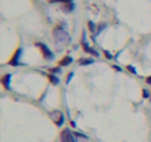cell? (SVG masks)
<instances>
[{"label":"cell","mask_w":151,"mask_h":142,"mask_svg":"<svg viewBox=\"0 0 151 142\" xmlns=\"http://www.w3.org/2000/svg\"><path fill=\"white\" fill-rule=\"evenodd\" d=\"M53 40H55L58 48H62V46H65V43L70 41V36H68L67 30H65V25L56 27L53 30Z\"/></svg>","instance_id":"obj_1"},{"label":"cell","mask_w":151,"mask_h":142,"mask_svg":"<svg viewBox=\"0 0 151 142\" xmlns=\"http://www.w3.org/2000/svg\"><path fill=\"white\" fill-rule=\"evenodd\" d=\"M59 138H61V142H76L74 136H73V133H71L70 129H64V130L61 132Z\"/></svg>","instance_id":"obj_2"},{"label":"cell","mask_w":151,"mask_h":142,"mask_svg":"<svg viewBox=\"0 0 151 142\" xmlns=\"http://www.w3.org/2000/svg\"><path fill=\"white\" fill-rule=\"evenodd\" d=\"M50 117H52V120L55 121L56 126H62L64 124V114L61 111H52L50 112Z\"/></svg>","instance_id":"obj_3"},{"label":"cell","mask_w":151,"mask_h":142,"mask_svg":"<svg viewBox=\"0 0 151 142\" xmlns=\"http://www.w3.org/2000/svg\"><path fill=\"white\" fill-rule=\"evenodd\" d=\"M82 48H83L84 52L91 53V55H93V56H98V52H96L95 49H91V48H89V45L86 43V34H84V33H83V37H82Z\"/></svg>","instance_id":"obj_4"},{"label":"cell","mask_w":151,"mask_h":142,"mask_svg":"<svg viewBox=\"0 0 151 142\" xmlns=\"http://www.w3.org/2000/svg\"><path fill=\"white\" fill-rule=\"evenodd\" d=\"M37 46L40 48V50L43 52V56H45L46 59H53V53L50 52V50H49L48 48H46V46L43 45V43H37Z\"/></svg>","instance_id":"obj_5"},{"label":"cell","mask_w":151,"mask_h":142,"mask_svg":"<svg viewBox=\"0 0 151 142\" xmlns=\"http://www.w3.org/2000/svg\"><path fill=\"white\" fill-rule=\"evenodd\" d=\"M19 55H21V49H16V52L13 53V56L11 58L9 64L11 65H18V59H19Z\"/></svg>","instance_id":"obj_6"},{"label":"cell","mask_w":151,"mask_h":142,"mask_svg":"<svg viewBox=\"0 0 151 142\" xmlns=\"http://www.w3.org/2000/svg\"><path fill=\"white\" fill-rule=\"evenodd\" d=\"M71 62H73L71 56H65V58H62V59L59 61V67H67V65H70Z\"/></svg>","instance_id":"obj_7"},{"label":"cell","mask_w":151,"mask_h":142,"mask_svg":"<svg viewBox=\"0 0 151 142\" xmlns=\"http://www.w3.org/2000/svg\"><path fill=\"white\" fill-rule=\"evenodd\" d=\"M9 80H11V74H4L3 79H2V84H3L6 89L9 87Z\"/></svg>","instance_id":"obj_8"},{"label":"cell","mask_w":151,"mask_h":142,"mask_svg":"<svg viewBox=\"0 0 151 142\" xmlns=\"http://www.w3.org/2000/svg\"><path fill=\"white\" fill-rule=\"evenodd\" d=\"M48 79H49V82L52 83V84H58V83H59V79L56 77V74H49Z\"/></svg>","instance_id":"obj_9"},{"label":"cell","mask_w":151,"mask_h":142,"mask_svg":"<svg viewBox=\"0 0 151 142\" xmlns=\"http://www.w3.org/2000/svg\"><path fill=\"white\" fill-rule=\"evenodd\" d=\"M87 27H89V30H91L93 34H96V31H98V30H96V27H95V24L92 22V21H89V22H87Z\"/></svg>","instance_id":"obj_10"},{"label":"cell","mask_w":151,"mask_h":142,"mask_svg":"<svg viewBox=\"0 0 151 142\" xmlns=\"http://www.w3.org/2000/svg\"><path fill=\"white\" fill-rule=\"evenodd\" d=\"M64 11H65V12H73V11H74V4H73V3L65 4V6H64Z\"/></svg>","instance_id":"obj_11"},{"label":"cell","mask_w":151,"mask_h":142,"mask_svg":"<svg viewBox=\"0 0 151 142\" xmlns=\"http://www.w3.org/2000/svg\"><path fill=\"white\" fill-rule=\"evenodd\" d=\"M92 62H93L92 59H80L79 61L80 65H89V64H92Z\"/></svg>","instance_id":"obj_12"},{"label":"cell","mask_w":151,"mask_h":142,"mask_svg":"<svg viewBox=\"0 0 151 142\" xmlns=\"http://www.w3.org/2000/svg\"><path fill=\"white\" fill-rule=\"evenodd\" d=\"M58 73H61V68L56 67V68H50V74H58Z\"/></svg>","instance_id":"obj_13"},{"label":"cell","mask_w":151,"mask_h":142,"mask_svg":"<svg viewBox=\"0 0 151 142\" xmlns=\"http://www.w3.org/2000/svg\"><path fill=\"white\" fill-rule=\"evenodd\" d=\"M104 55H105V58H107V59H113V58H114V56L111 55L110 52H107V50H104Z\"/></svg>","instance_id":"obj_14"},{"label":"cell","mask_w":151,"mask_h":142,"mask_svg":"<svg viewBox=\"0 0 151 142\" xmlns=\"http://www.w3.org/2000/svg\"><path fill=\"white\" fill-rule=\"evenodd\" d=\"M142 95H144V98H150V96H151V95H150V90H147V89L142 90Z\"/></svg>","instance_id":"obj_15"},{"label":"cell","mask_w":151,"mask_h":142,"mask_svg":"<svg viewBox=\"0 0 151 142\" xmlns=\"http://www.w3.org/2000/svg\"><path fill=\"white\" fill-rule=\"evenodd\" d=\"M128 70L130 71V73H133V74H136V70H135V67H132V65H128Z\"/></svg>","instance_id":"obj_16"},{"label":"cell","mask_w":151,"mask_h":142,"mask_svg":"<svg viewBox=\"0 0 151 142\" xmlns=\"http://www.w3.org/2000/svg\"><path fill=\"white\" fill-rule=\"evenodd\" d=\"M49 2H52V3H55V2H62V3H70L71 0H49Z\"/></svg>","instance_id":"obj_17"},{"label":"cell","mask_w":151,"mask_h":142,"mask_svg":"<svg viewBox=\"0 0 151 142\" xmlns=\"http://www.w3.org/2000/svg\"><path fill=\"white\" fill-rule=\"evenodd\" d=\"M104 27H105V25H104V24H101V25H99V28H98V31H96V34H95V36H98V34L101 33L102 30H104Z\"/></svg>","instance_id":"obj_18"},{"label":"cell","mask_w":151,"mask_h":142,"mask_svg":"<svg viewBox=\"0 0 151 142\" xmlns=\"http://www.w3.org/2000/svg\"><path fill=\"white\" fill-rule=\"evenodd\" d=\"M76 136H77V138H83V139H87V136H86V135H83V133H76Z\"/></svg>","instance_id":"obj_19"},{"label":"cell","mask_w":151,"mask_h":142,"mask_svg":"<svg viewBox=\"0 0 151 142\" xmlns=\"http://www.w3.org/2000/svg\"><path fill=\"white\" fill-rule=\"evenodd\" d=\"M73 75H74V74H73V73H70V74L67 75V83H68V82H70V80L73 79Z\"/></svg>","instance_id":"obj_20"},{"label":"cell","mask_w":151,"mask_h":142,"mask_svg":"<svg viewBox=\"0 0 151 142\" xmlns=\"http://www.w3.org/2000/svg\"><path fill=\"white\" fill-rule=\"evenodd\" d=\"M113 68H114V70H116V71H121V68H120V67H119V65H114V67H113Z\"/></svg>","instance_id":"obj_21"},{"label":"cell","mask_w":151,"mask_h":142,"mask_svg":"<svg viewBox=\"0 0 151 142\" xmlns=\"http://www.w3.org/2000/svg\"><path fill=\"white\" fill-rule=\"evenodd\" d=\"M145 82H147L148 84H151V75H148V77H147V80H145Z\"/></svg>","instance_id":"obj_22"},{"label":"cell","mask_w":151,"mask_h":142,"mask_svg":"<svg viewBox=\"0 0 151 142\" xmlns=\"http://www.w3.org/2000/svg\"><path fill=\"white\" fill-rule=\"evenodd\" d=\"M150 101H151V96H150Z\"/></svg>","instance_id":"obj_23"}]
</instances>
